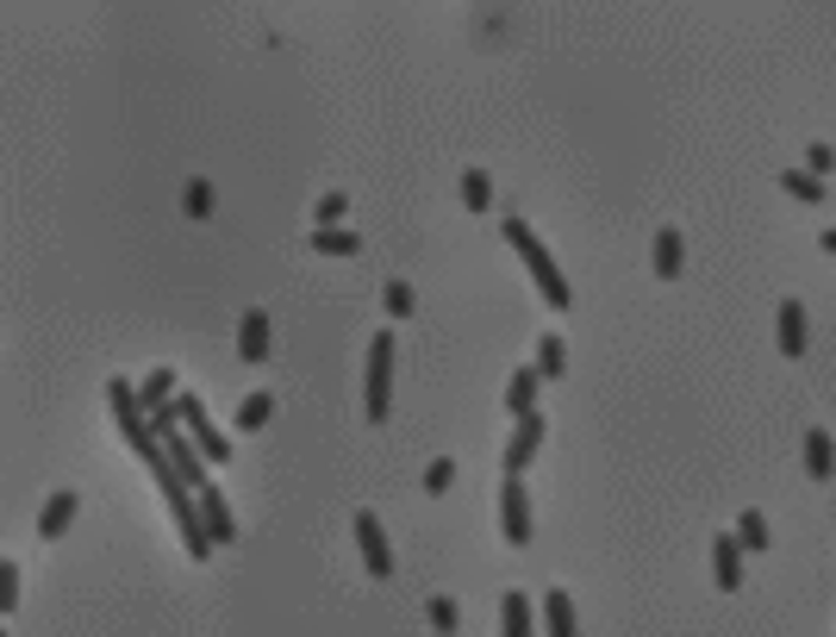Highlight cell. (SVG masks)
Returning a JSON list of instances; mask_svg holds the SVG:
<instances>
[{
    "instance_id": "6da1fadb",
    "label": "cell",
    "mask_w": 836,
    "mask_h": 637,
    "mask_svg": "<svg viewBox=\"0 0 836 637\" xmlns=\"http://www.w3.org/2000/svg\"><path fill=\"white\" fill-rule=\"evenodd\" d=\"M500 232H505V244H512V251L524 256V275H531V282H537V294H543V306H555V313H569V306H574V287H569V275L555 270V256L543 251V238H537V232H531V225L519 219V213H512V219H505Z\"/></svg>"
},
{
    "instance_id": "7a4b0ae2",
    "label": "cell",
    "mask_w": 836,
    "mask_h": 637,
    "mask_svg": "<svg viewBox=\"0 0 836 637\" xmlns=\"http://www.w3.org/2000/svg\"><path fill=\"white\" fill-rule=\"evenodd\" d=\"M394 356H400L394 332H375V337H368V382H363L368 419H387V400H394Z\"/></svg>"
},
{
    "instance_id": "3957f363",
    "label": "cell",
    "mask_w": 836,
    "mask_h": 637,
    "mask_svg": "<svg viewBox=\"0 0 836 637\" xmlns=\"http://www.w3.org/2000/svg\"><path fill=\"white\" fill-rule=\"evenodd\" d=\"M175 425L188 431V438H194V450H200L206 462H219V469L232 462V438H225V431L213 425V413H206V406H200L194 394H175Z\"/></svg>"
},
{
    "instance_id": "277c9868",
    "label": "cell",
    "mask_w": 836,
    "mask_h": 637,
    "mask_svg": "<svg viewBox=\"0 0 836 637\" xmlns=\"http://www.w3.org/2000/svg\"><path fill=\"white\" fill-rule=\"evenodd\" d=\"M500 538L512 543V550L531 543V494H524V476L500 481Z\"/></svg>"
},
{
    "instance_id": "5b68a950",
    "label": "cell",
    "mask_w": 836,
    "mask_h": 637,
    "mask_svg": "<svg viewBox=\"0 0 836 637\" xmlns=\"http://www.w3.org/2000/svg\"><path fill=\"white\" fill-rule=\"evenodd\" d=\"M537 450H543V413H524V419H512V438H505V476H524L537 462Z\"/></svg>"
},
{
    "instance_id": "8992f818",
    "label": "cell",
    "mask_w": 836,
    "mask_h": 637,
    "mask_svg": "<svg viewBox=\"0 0 836 637\" xmlns=\"http://www.w3.org/2000/svg\"><path fill=\"white\" fill-rule=\"evenodd\" d=\"M356 543H363V562H368V575H375V581H387V575H394V557H387V531H381V519L375 512H356Z\"/></svg>"
},
{
    "instance_id": "52a82bcc",
    "label": "cell",
    "mask_w": 836,
    "mask_h": 637,
    "mask_svg": "<svg viewBox=\"0 0 836 637\" xmlns=\"http://www.w3.org/2000/svg\"><path fill=\"white\" fill-rule=\"evenodd\" d=\"M194 507H200V526H206V538H213V550L237 538V519H232V507H225V494L213 488V481H206L200 494H194Z\"/></svg>"
},
{
    "instance_id": "ba28073f",
    "label": "cell",
    "mask_w": 836,
    "mask_h": 637,
    "mask_svg": "<svg viewBox=\"0 0 836 637\" xmlns=\"http://www.w3.org/2000/svg\"><path fill=\"white\" fill-rule=\"evenodd\" d=\"M237 363H268V313L250 306L244 325H237Z\"/></svg>"
},
{
    "instance_id": "9c48e42d",
    "label": "cell",
    "mask_w": 836,
    "mask_h": 637,
    "mask_svg": "<svg viewBox=\"0 0 836 637\" xmlns=\"http://www.w3.org/2000/svg\"><path fill=\"white\" fill-rule=\"evenodd\" d=\"M76 507H81V500L69 494V488H57V494L45 500V512H38V538H45V543H57V538L69 531V519H76Z\"/></svg>"
},
{
    "instance_id": "30bf717a",
    "label": "cell",
    "mask_w": 836,
    "mask_h": 637,
    "mask_svg": "<svg viewBox=\"0 0 836 637\" xmlns=\"http://www.w3.org/2000/svg\"><path fill=\"white\" fill-rule=\"evenodd\" d=\"M500 637H537V600H524L519 588L500 600Z\"/></svg>"
},
{
    "instance_id": "8fae6325",
    "label": "cell",
    "mask_w": 836,
    "mask_h": 637,
    "mask_svg": "<svg viewBox=\"0 0 836 637\" xmlns=\"http://www.w3.org/2000/svg\"><path fill=\"white\" fill-rule=\"evenodd\" d=\"M537 388H543V375H537L531 363H524V369H512V382H505V413H512V419L537 413Z\"/></svg>"
},
{
    "instance_id": "7c38bea8",
    "label": "cell",
    "mask_w": 836,
    "mask_h": 637,
    "mask_svg": "<svg viewBox=\"0 0 836 637\" xmlns=\"http://www.w3.org/2000/svg\"><path fill=\"white\" fill-rule=\"evenodd\" d=\"M711 575H718V588H737L742 581V543L730 538V531H718V543H711Z\"/></svg>"
},
{
    "instance_id": "4fadbf2b",
    "label": "cell",
    "mask_w": 836,
    "mask_h": 637,
    "mask_svg": "<svg viewBox=\"0 0 836 637\" xmlns=\"http://www.w3.org/2000/svg\"><path fill=\"white\" fill-rule=\"evenodd\" d=\"M780 356H805V301H780Z\"/></svg>"
},
{
    "instance_id": "5bb4252c",
    "label": "cell",
    "mask_w": 836,
    "mask_h": 637,
    "mask_svg": "<svg viewBox=\"0 0 836 637\" xmlns=\"http://www.w3.org/2000/svg\"><path fill=\"white\" fill-rule=\"evenodd\" d=\"M537 612H543V631H550V637H574V600H569L562 588L543 594V600H537Z\"/></svg>"
},
{
    "instance_id": "9a60e30c",
    "label": "cell",
    "mask_w": 836,
    "mask_h": 637,
    "mask_svg": "<svg viewBox=\"0 0 836 637\" xmlns=\"http://www.w3.org/2000/svg\"><path fill=\"white\" fill-rule=\"evenodd\" d=\"M649 263H656V275H662V282H675V275H680V263H687V256H680V232H675V225H662V232H656V256H649Z\"/></svg>"
},
{
    "instance_id": "2e32d148",
    "label": "cell",
    "mask_w": 836,
    "mask_h": 637,
    "mask_svg": "<svg viewBox=\"0 0 836 637\" xmlns=\"http://www.w3.org/2000/svg\"><path fill=\"white\" fill-rule=\"evenodd\" d=\"M181 394V388H175V369H157V375H150V382L138 388V406H144V419L150 413H163V400H175Z\"/></svg>"
},
{
    "instance_id": "e0dca14e",
    "label": "cell",
    "mask_w": 836,
    "mask_h": 637,
    "mask_svg": "<svg viewBox=\"0 0 836 637\" xmlns=\"http://www.w3.org/2000/svg\"><path fill=\"white\" fill-rule=\"evenodd\" d=\"M730 538L742 543V557H756V550H768V519H761V512L749 507V512L737 519V531H730Z\"/></svg>"
},
{
    "instance_id": "ac0fdd59",
    "label": "cell",
    "mask_w": 836,
    "mask_h": 637,
    "mask_svg": "<svg viewBox=\"0 0 836 637\" xmlns=\"http://www.w3.org/2000/svg\"><path fill=\"white\" fill-rule=\"evenodd\" d=\"M805 469H812V476H830V469H836V450H830V438H824V431L818 425H812V431H805Z\"/></svg>"
},
{
    "instance_id": "d6986e66",
    "label": "cell",
    "mask_w": 836,
    "mask_h": 637,
    "mask_svg": "<svg viewBox=\"0 0 836 637\" xmlns=\"http://www.w3.org/2000/svg\"><path fill=\"white\" fill-rule=\"evenodd\" d=\"M780 188H787L793 200H805V207H824V182L805 176V169H780Z\"/></svg>"
},
{
    "instance_id": "ffe728a7",
    "label": "cell",
    "mask_w": 836,
    "mask_h": 637,
    "mask_svg": "<svg viewBox=\"0 0 836 637\" xmlns=\"http://www.w3.org/2000/svg\"><path fill=\"white\" fill-rule=\"evenodd\" d=\"M537 375H543V382H555V375H562V369H569V351H562V337H537Z\"/></svg>"
},
{
    "instance_id": "44dd1931",
    "label": "cell",
    "mask_w": 836,
    "mask_h": 637,
    "mask_svg": "<svg viewBox=\"0 0 836 637\" xmlns=\"http://www.w3.org/2000/svg\"><path fill=\"white\" fill-rule=\"evenodd\" d=\"M356 232H344V225H332V232H313V251L318 256H356Z\"/></svg>"
},
{
    "instance_id": "7402d4cb",
    "label": "cell",
    "mask_w": 836,
    "mask_h": 637,
    "mask_svg": "<svg viewBox=\"0 0 836 637\" xmlns=\"http://www.w3.org/2000/svg\"><path fill=\"white\" fill-rule=\"evenodd\" d=\"M268 413H275V400H268V394H250L244 406H237V425L256 431V425H268Z\"/></svg>"
},
{
    "instance_id": "603a6c76",
    "label": "cell",
    "mask_w": 836,
    "mask_h": 637,
    "mask_svg": "<svg viewBox=\"0 0 836 637\" xmlns=\"http://www.w3.org/2000/svg\"><path fill=\"white\" fill-rule=\"evenodd\" d=\"M462 200H469V213H481L493 200V182L481 176V169H469V176H462Z\"/></svg>"
},
{
    "instance_id": "cb8c5ba5",
    "label": "cell",
    "mask_w": 836,
    "mask_h": 637,
    "mask_svg": "<svg viewBox=\"0 0 836 637\" xmlns=\"http://www.w3.org/2000/svg\"><path fill=\"white\" fill-rule=\"evenodd\" d=\"M381 301H387V313H394V318H412V313H419L406 282H387V287H381Z\"/></svg>"
},
{
    "instance_id": "d4e9b609",
    "label": "cell",
    "mask_w": 836,
    "mask_h": 637,
    "mask_svg": "<svg viewBox=\"0 0 836 637\" xmlns=\"http://www.w3.org/2000/svg\"><path fill=\"white\" fill-rule=\"evenodd\" d=\"M431 625H437V631H456V619H462V612H456V600H450V594H431Z\"/></svg>"
},
{
    "instance_id": "484cf974",
    "label": "cell",
    "mask_w": 836,
    "mask_h": 637,
    "mask_svg": "<svg viewBox=\"0 0 836 637\" xmlns=\"http://www.w3.org/2000/svg\"><path fill=\"white\" fill-rule=\"evenodd\" d=\"M830 169H836V150H830V144H812V150H805V176H830Z\"/></svg>"
},
{
    "instance_id": "4316f807",
    "label": "cell",
    "mask_w": 836,
    "mask_h": 637,
    "mask_svg": "<svg viewBox=\"0 0 836 637\" xmlns=\"http://www.w3.org/2000/svg\"><path fill=\"white\" fill-rule=\"evenodd\" d=\"M344 213H350L344 194H325V200H318V225H313V232H332V225L344 219Z\"/></svg>"
},
{
    "instance_id": "83f0119b",
    "label": "cell",
    "mask_w": 836,
    "mask_h": 637,
    "mask_svg": "<svg viewBox=\"0 0 836 637\" xmlns=\"http://www.w3.org/2000/svg\"><path fill=\"white\" fill-rule=\"evenodd\" d=\"M13 606H19V569L0 562V612H13Z\"/></svg>"
},
{
    "instance_id": "f1b7e54d",
    "label": "cell",
    "mask_w": 836,
    "mask_h": 637,
    "mask_svg": "<svg viewBox=\"0 0 836 637\" xmlns=\"http://www.w3.org/2000/svg\"><path fill=\"white\" fill-rule=\"evenodd\" d=\"M450 481H456V462H450V457H437V462L425 469V488H431V494H443Z\"/></svg>"
},
{
    "instance_id": "f546056e",
    "label": "cell",
    "mask_w": 836,
    "mask_h": 637,
    "mask_svg": "<svg viewBox=\"0 0 836 637\" xmlns=\"http://www.w3.org/2000/svg\"><path fill=\"white\" fill-rule=\"evenodd\" d=\"M188 213H194V219L213 213V188H206V182H188Z\"/></svg>"
},
{
    "instance_id": "4dcf8cb0",
    "label": "cell",
    "mask_w": 836,
    "mask_h": 637,
    "mask_svg": "<svg viewBox=\"0 0 836 637\" xmlns=\"http://www.w3.org/2000/svg\"><path fill=\"white\" fill-rule=\"evenodd\" d=\"M824 251H836V232H824Z\"/></svg>"
},
{
    "instance_id": "1f68e13d",
    "label": "cell",
    "mask_w": 836,
    "mask_h": 637,
    "mask_svg": "<svg viewBox=\"0 0 836 637\" xmlns=\"http://www.w3.org/2000/svg\"><path fill=\"white\" fill-rule=\"evenodd\" d=\"M0 637H7V631H0Z\"/></svg>"
}]
</instances>
